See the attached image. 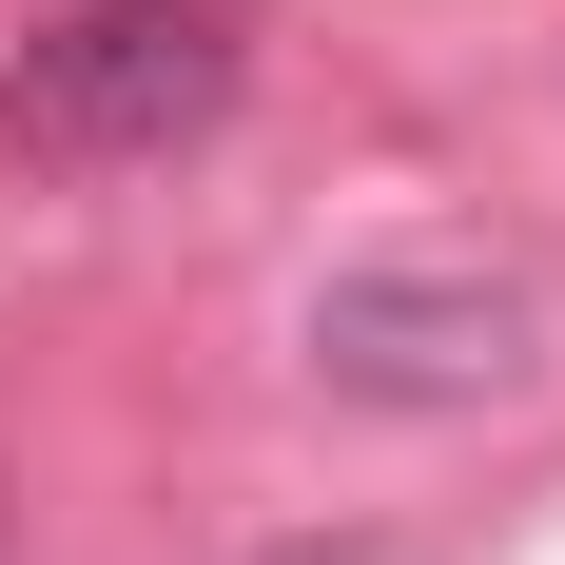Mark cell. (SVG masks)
Segmentation results:
<instances>
[{
    "label": "cell",
    "mask_w": 565,
    "mask_h": 565,
    "mask_svg": "<svg viewBox=\"0 0 565 565\" xmlns=\"http://www.w3.org/2000/svg\"><path fill=\"white\" fill-rule=\"evenodd\" d=\"M215 117H234V20L215 0H117V20H78V40H40L0 78V157L20 175H137L175 137H215Z\"/></svg>",
    "instance_id": "cell-1"
},
{
    "label": "cell",
    "mask_w": 565,
    "mask_h": 565,
    "mask_svg": "<svg viewBox=\"0 0 565 565\" xmlns=\"http://www.w3.org/2000/svg\"><path fill=\"white\" fill-rule=\"evenodd\" d=\"M312 351L351 391H391V409H468V391L526 371V292L508 274H332L312 292Z\"/></svg>",
    "instance_id": "cell-2"
}]
</instances>
